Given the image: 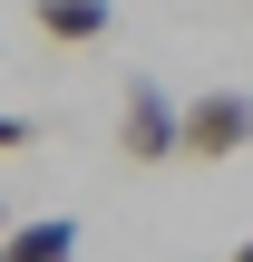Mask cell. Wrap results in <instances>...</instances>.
Instances as JSON below:
<instances>
[{
    "instance_id": "2",
    "label": "cell",
    "mask_w": 253,
    "mask_h": 262,
    "mask_svg": "<svg viewBox=\"0 0 253 262\" xmlns=\"http://www.w3.org/2000/svg\"><path fill=\"white\" fill-rule=\"evenodd\" d=\"M244 146H253V97L244 88L185 97V156H244Z\"/></svg>"
},
{
    "instance_id": "3",
    "label": "cell",
    "mask_w": 253,
    "mask_h": 262,
    "mask_svg": "<svg viewBox=\"0 0 253 262\" xmlns=\"http://www.w3.org/2000/svg\"><path fill=\"white\" fill-rule=\"evenodd\" d=\"M29 19H39L49 39H68V49L107 39V0H29Z\"/></svg>"
},
{
    "instance_id": "6",
    "label": "cell",
    "mask_w": 253,
    "mask_h": 262,
    "mask_svg": "<svg viewBox=\"0 0 253 262\" xmlns=\"http://www.w3.org/2000/svg\"><path fill=\"white\" fill-rule=\"evenodd\" d=\"M0 233H10V204H0Z\"/></svg>"
},
{
    "instance_id": "5",
    "label": "cell",
    "mask_w": 253,
    "mask_h": 262,
    "mask_svg": "<svg viewBox=\"0 0 253 262\" xmlns=\"http://www.w3.org/2000/svg\"><path fill=\"white\" fill-rule=\"evenodd\" d=\"M20 146H29V126H20V117H0V156H20Z\"/></svg>"
},
{
    "instance_id": "1",
    "label": "cell",
    "mask_w": 253,
    "mask_h": 262,
    "mask_svg": "<svg viewBox=\"0 0 253 262\" xmlns=\"http://www.w3.org/2000/svg\"><path fill=\"white\" fill-rule=\"evenodd\" d=\"M117 146H127V165H166V156H185V107H176L156 78H127V107H117Z\"/></svg>"
},
{
    "instance_id": "4",
    "label": "cell",
    "mask_w": 253,
    "mask_h": 262,
    "mask_svg": "<svg viewBox=\"0 0 253 262\" xmlns=\"http://www.w3.org/2000/svg\"><path fill=\"white\" fill-rule=\"evenodd\" d=\"M0 253H10V262H68V253H78V224H68V214H49V224H10Z\"/></svg>"
}]
</instances>
